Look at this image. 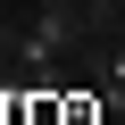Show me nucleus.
<instances>
[{"label":"nucleus","mask_w":125,"mask_h":125,"mask_svg":"<svg viewBox=\"0 0 125 125\" xmlns=\"http://www.w3.org/2000/svg\"><path fill=\"white\" fill-rule=\"evenodd\" d=\"M100 108L108 117H125V33L108 42V58H100Z\"/></svg>","instance_id":"f03ea898"},{"label":"nucleus","mask_w":125,"mask_h":125,"mask_svg":"<svg viewBox=\"0 0 125 125\" xmlns=\"http://www.w3.org/2000/svg\"><path fill=\"white\" fill-rule=\"evenodd\" d=\"M33 9H83V0H33Z\"/></svg>","instance_id":"20e7f679"},{"label":"nucleus","mask_w":125,"mask_h":125,"mask_svg":"<svg viewBox=\"0 0 125 125\" xmlns=\"http://www.w3.org/2000/svg\"><path fill=\"white\" fill-rule=\"evenodd\" d=\"M58 117H67V125H92V117H100V100H83V92H75V100H58Z\"/></svg>","instance_id":"7ed1b4c3"},{"label":"nucleus","mask_w":125,"mask_h":125,"mask_svg":"<svg viewBox=\"0 0 125 125\" xmlns=\"http://www.w3.org/2000/svg\"><path fill=\"white\" fill-rule=\"evenodd\" d=\"M0 125H9V100H0Z\"/></svg>","instance_id":"39448f33"},{"label":"nucleus","mask_w":125,"mask_h":125,"mask_svg":"<svg viewBox=\"0 0 125 125\" xmlns=\"http://www.w3.org/2000/svg\"><path fill=\"white\" fill-rule=\"evenodd\" d=\"M75 42H83V9H33L25 33L0 25V50H17V67H25V75H58V58H67Z\"/></svg>","instance_id":"f257e3e1"}]
</instances>
